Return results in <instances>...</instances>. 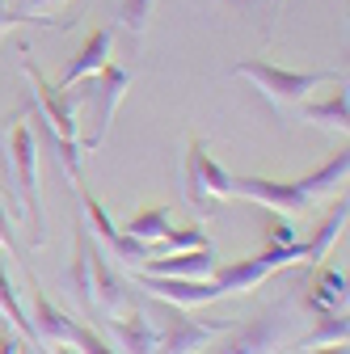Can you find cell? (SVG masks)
<instances>
[{
	"label": "cell",
	"instance_id": "obj_1",
	"mask_svg": "<svg viewBox=\"0 0 350 354\" xmlns=\"http://www.w3.org/2000/svg\"><path fill=\"white\" fill-rule=\"evenodd\" d=\"M80 84H84L80 88L84 127H89V131H84V140H80V148H84V156H89V152H98L106 144V131H110V122H114V114H118V106L127 97V88H131V72L118 68V64H106L102 72L84 76Z\"/></svg>",
	"mask_w": 350,
	"mask_h": 354
},
{
	"label": "cell",
	"instance_id": "obj_2",
	"mask_svg": "<svg viewBox=\"0 0 350 354\" xmlns=\"http://www.w3.org/2000/svg\"><path fill=\"white\" fill-rule=\"evenodd\" d=\"M9 152H13V173H17V198H21L17 224L30 232V249H38L51 241V232H47V211H42V194H38V140L30 122L13 127Z\"/></svg>",
	"mask_w": 350,
	"mask_h": 354
},
{
	"label": "cell",
	"instance_id": "obj_3",
	"mask_svg": "<svg viewBox=\"0 0 350 354\" xmlns=\"http://www.w3.org/2000/svg\"><path fill=\"white\" fill-rule=\"evenodd\" d=\"M287 333H291V308L275 304L245 325L232 321L224 333L211 337V346L203 354H279L287 346Z\"/></svg>",
	"mask_w": 350,
	"mask_h": 354
},
{
	"label": "cell",
	"instance_id": "obj_4",
	"mask_svg": "<svg viewBox=\"0 0 350 354\" xmlns=\"http://www.w3.org/2000/svg\"><path fill=\"white\" fill-rule=\"evenodd\" d=\"M182 186H186V203L194 207V215H215L232 194V173L211 156V148L203 140L186 144V169H182Z\"/></svg>",
	"mask_w": 350,
	"mask_h": 354
},
{
	"label": "cell",
	"instance_id": "obj_5",
	"mask_svg": "<svg viewBox=\"0 0 350 354\" xmlns=\"http://www.w3.org/2000/svg\"><path fill=\"white\" fill-rule=\"evenodd\" d=\"M232 76L249 80L261 97H270L275 106H300L308 102V93L317 84H342L338 72H291V68H279V64H261V59H245L232 68Z\"/></svg>",
	"mask_w": 350,
	"mask_h": 354
},
{
	"label": "cell",
	"instance_id": "obj_6",
	"mask_svg": "<svg viewBox=\"0 0 350 354\" xmlns=\"http://www.w3.org/2000/svg\"><path fill=\"white\" fill-rule=\"evenodd\" d=\"M304 261V245H270L253 257H241V261H228V266H215L211 283L220 287V295H245L253 287H261L275 270H287V266H300Z\"/></svg>",
	"mask_w": 350,
	"mask_h": 354
},
{
	"label": "cell",
	"instance_id": "obj_7",
	"mask_svg": "<svg viewBox=\"0 0 350 354\" xmlns=\"http://www.w3.org/2000/svg\"><path fill=\"white\" fill-rule=\"evenodd\" d=\"M232 321H194L186 308H173L156 321V354H203L215 333H224Z\"/></svg>",
	"mask_w": 350,
	"mask_h": 354
},
{
	"label": "cell",
	"instance_id": "obj_8",
	"mask_svg": "<svg viewBox=\"0 0 350 354\" xmlns=\"http://www.w3.org/2000/svg\"><path fill=\"white\" fill-rule=\"evenodd\" d=\"M76 190H80V207H84V224H89V228L102 236V245L110 249V257L140 270V266L152 257V245H148V241H136V236H127V232L114 224V219H110V211L93 198V190H84V186H76Z\"/></svg>",
	"mask_w": 350,
	"mask_h": 354
},
{
	"label": "cell",
	"instance_id": "obj_9",
	"mask_svg": "<svg viewBox=\"0 0 350 354\" xmlns=\"http://www.w3.org/2000/svg\"><path fill=\"white\" fill-rule=\"evenodd\" d=\"M232 194L237 198H249L257 207H266L275 215H291V219H300L304 211L313 207V198L304 194L295 182H275V177H257V173L232 177Z\"/></svg>",
	"mask_w": 350,
	"mask_h": 354
},
{
	"label": "cell",
	"instance_id": "obj_10",
	"mask_svg": "<svg viewBox=\"0 0 350 354\" xmlns=\"http://www.w3.org/2000/svg\"><path fill=\"white\" fill-rule=\"evenodd\" d=\"M21 68H26L30 88H34V102H38L42 122H47L59 140H80V122H76V110H72L68 88H59V84H51V80H42V76H38V68H34L30 59H26Z\"/></svg>",
	"mask_w": 350,
	"mask_h": 354
},
{
	"label": "cell",
	"instance_id": "obj_11",
	"mask_svg": "<svg viewBox=\"0 0 350 354\" xmlns=\"http://www.w3.org/2000/svg\"><path fill=\"white\" fill-rule=\"evenodd\" d=\"M140 287L156 299V304H173V308H207L215 299H224L220 287H215L211 279H169V274H148L140 270Z\"/></svg>",
	"mask_w": 350,
	"mask_h": 354
},
{
	"label": "cell",
	"instance_id": "obj_12",
	"mask_svg": "<svg viewBox=\"0 0 350 354\" xmlns=\"http://www.w3.org/2000/svg\"><path fill=\"white\" fill-rule=\"evenodd\" d=\"M110 337L118 354H156V321L136 304L110 317Z\"/></svg>",
	"mask_w": 350,
	"mask_h": 354
},
{
	"label": "cell",
	"instance_id": "obj_13",
	"mask_svg": "<svg viewBox=\"0 0 350 354\" xmlns=\"http://www.w3.org/2000/svg\"><path fill=\"white\" fill-rule=\"evenodd\" d=\"M72 241H76V257H72V270H68V295L84 313H93L98 308V299H93V241H89V224L84 219H76Z\"/></svg>",
	"mask_w": 350,
	"mask_h": 354
},
{
	"label": "cell",
	"instance_id": "obj_14",
	"mask_svg": "<svg viewBox=\"0 0 350 354\" xmlns=\"http://www.w3.org/2000/svg\"><path fill=\"white\" fill-rule=\"evenodd\" d=\"M215 249L203 245V249H186V253H165V257H148L140 270L148 274H169V279H211L215 274Z\"/></svg>",
	"mask_w": 350,
	"mask_h": 354
},
{
	"label": "cell",
	"instance_id": "obj_15",
	"mask_svg": "<svg viewBox=\"0 0 350 354\" xmlns=\"http://www.w3.org/2000/svg\"><path fill=\"white\" fill-rule=\"evenodd\" d=\"M30 325H34V342H42V346H72L76 321L68 313H59V308L47 299V291L38 287V279H34V313H30Z\"/></svg>",
	"mask_w": 350,
	"mask_h": 354
},
{
	"label": "cell",
	"instance_id": "obj_16",
	"mask_svg": "<svg viewBox=\"0 0 350 354\" xmlns=\"http://www.w3.org/2000/svg\"><path fill=\"white\" fill-rule=\"evenodd\" d=\"M110 51H114V30H93L89 38H84V47L76 51V59L59 72V88H72V84H80L84 76H93V72H102L106 64H110Z\"/></svg>",
	"mask_w": 350,
	"mask_h": 354
},
{
	"label": "cell",
	"instance_id": "obj_17",
	"mask_svg": "<svg viewBox=\"0 0 350 354\" xmlns=\"http://www.w3.org/2000/svg\"><path fill=\"white\" fill-rule=\"evenodd\" d=\"M300 118L313 122L321 131H333V136H346L350 127V102H346V84L333 88L325 102H300Z\"/></svg>",
	"mask_w": 350,
	"mask_h": 354
},
{
	"label": "cell",
	"instance_id": "obj_18",
	"mask_svg": "<svg viewBox=\"0 0 350 354\" xmlns=\"http://www.w3.org/2000/svg\"><path fill=\"white\" fill-rule=\"evenodd\" d=\"M93 299L106 308V317H118L122 308H131V295L122 287V279L114 274V266L106 261V253L93 245Z\"/></svg>",
	"mask_w": 350,
	"mask_h": 354
},
{
	"label": "cell",
	"instance_id": "obj_19",
	"mask_svg": "<svg viewBox=\"0 0 350 354\" xmlns=\"http://www.w3.org/2000/svg\"><path fill=\"white\" fill-rule=\"evenodd\" d=\"M346 287H350V283H346V270H333V266H325V270L313 279V287H308V295H304V304H308L313 313H346V299H350Z\"/></svg>",
	"mask_w": 350,
	"mask_h": 354
},
{
	"label": "cell",
	"instance_id": "obj_20",
	"mask_svg": "<svg viewBox=\"0 0 350 354\" xmlns=\"http://www.w3.org/2000/svg\"><path fill=\"white\" fill-rule=\"evenodd\" d=\"M346 177H350V152L342 148V152H333L321 169H313L308 177H300L295 186L317 203V198H325V194H338V190L346 186Z\"/></svg>",
	"mask_w": 350,
	"mask_h": 354
},
{
	"label": "cell",
	"instance_id": "obj_21",
	"mask_svg": "<svg viewBox=\"0 0 350 354\" xmlns=\"http://www.w3.org/2000/svg\"><path fill=\"white\" fill-rule=\"evenodd\" d=\"M346 219H350V207H346V194H342V198L333 203V211L321 219V228L313 232V241H304V261H308V266H321V261L329 257V249L338 245Z\"/></svg>",
	"mask_w": 350,
	"mask_h": 354
},
{
	"label": "cell",
	"instance_id": "obj_22",
	"mask_svg": "<svg viewBox=\"0 0 350 354\" xmlns=\"http://www.w3.org/2000/svg\"><path fill=\"white\" fill-rule=\"evenodd\" d=\"M173 228V215H169V207H152V211H140V215H131L127 224H122V232L127 236H136V241H148V245H156L165 232Z\"/></svg>",
	"mask_w": 350,
	"mask_h": 354
},
{
	"label": "cell",
	"instance_id": "obj_23",
	"mask_svg": "<svg viewBox=\"0 0 350 354\" xmlns=\"http://www.w3.org/2000/svg\"><path fill=\"white\" fill-rule=\"evenodd\" d=\"M350 337V317L346 313H321V321H317V329L300 342V350H317V346H338V342H346Z\"/></svg>",
	"mask_w": 350,
	"mask_h": 354
},
{
	"label": "cell",
	"instance_id": "obj_24",
	"mask_svg": "<svg viewBox=\"0 0 350 354\" xmlns=\"http://www.w3.org/2000/svg\"><path fill=\"white\" fill-rule=\"evenodd\" d=\"M0 313L9 317V325H13L17 333L34 337V325H30V317H26V308L17 304V291H13V283H9V270H5V261H0Z\"/></svg>",
	"mask_w": 350,
	"mask_h": 354
},
{
	"label": "cell",
	"instance_id": "obj_25",
	"mask_svg": "<svg viewBox=\"0 0 350 354\" xmlns=\"http://www.w3.org/2000/svg\"><path fill=\"white\" fill-rule=\"evenodd\" d=\"M211 245L199 228H169L156 245H152V257H165V253H186V249H203Z\"/></svg>",
	"mask_w": 350,
	"mask_h": 354
},
{
	"label": "cell",
	"instance_id": "obj_26",
	"mask_svg": "<svg viewBox=\"0 0 350 354\" xmlns=\"http://www.w3.org/2000/svg\"><path fill=\"white\" fill-rule=\"evenodd\" d=\"M152 5H156V0H118V26L127 34L144 38L148 34V21H152Z\"/></svg>",
	"mask_w": 350,
	"mask_h": 354
},
{
	"label": "cell",
	"instance_id": "obj_27",
	"mask_svg": "<svg viewBox=\"0 0 350 354\" xmlns=\"http://www.w3.org/2000/svg\"><path fill=\"white\" fill-rule=\"evenodd\" d=\"M72 350H80V354H118L93 325H84V321H76V329H72Z\"/></svg>",
	"mask_w": 350,
	"mask_h": 354
},
{
	"label": "cell",
	"instance_id": "obj_28",
	"mask_svg": "<svg viewBox=\"0 0 350 354\" xmlns=\"http://www.w3.org/2000/svg\"><path fill=\"white\" fill-rule=\"evenodd\" d=\"M266 236H270V245H295V228H291V215H275V211H270Z\"/></svg>",
	"mask_w": 350,
	"mask_h": 354
},
{
	"label": "cell",
	"instance_id": "obj_29",
	"mask_svg": "<svg viewBox=\"0 0 350 354\" xmlns=\"http://www.w3.org/2000/svg\"><path fill=\"white\" fill-rule=\"evenodd\" d=\"M0 245L9 253H17V215L5 207V198H0Z\"/></svg>",
	"mask_w": 350,
	"mask_h": 354
},
{
	"label": "cell",
	"instance_id": "obj_30",
	"mask_svg": "<svg viewBox=\"0 0 350 354\" xmlns=\"http://www.w3.org/2000/svg\"><path fill=\"white\" fill-rule=\"evenodd\" d=\"M21 5H26V17H47V13H55V9H64L68 5V0H21Z\"/></svg>",
	"mask_w": 350,
	"mask_h": 354
},
{
	"label": "cell",
	"instance_id": "obj_31",
	"mask_svg": "<svg viewBox=\"0 0 350 354\" xmlns=\"http://www.w3.org/2000/svg\"><path fill=\"white\" fill-rule=\"evenodd\" d=\"M21 21H34V17H26V13H9V9H5V0H0V34L13 30V26H21Z\"/></svg>",
	"mask_w": 350,
	"mask_h": 354
},
{
	"label": "cell",
	"instance_id": "obj_32",
	"mask_svg": "<svg viewBox=\"0 0 350 354\" xmlns=\"http://www.w3.org/2000/svg\"><path fill=\"white\" fill-rule=\"evenodd\" d=\"M21 350V337H13V333H0V354H17Z\"/></svg>",
	"mask_w": 350,
	"mask_h": 354
},
{
	"label": "cell",
	"instance_id": "obj_33",
	"mask_svg": "<svg viewBox=\"0 0 350 354\" xmlns=\"http://www.w3.org/2000/svg\"><path fill=\"white\" fill-rule=\"evenodd\" d=\"M304 354H350V346L338 342V346H317V350H304Z\"/></svg>",
	"mask_w": 350,
	"mask_h": 354
},
{
	"label": "cell",
	"instance_id": "obj_34",
	"mask_svg": "<svg viewBox=\"0 0 350 354\" xmlns=\"http://www.w3.org/2000/svg\"><path fill=\"white\" fill-rule=\"evenodd\" d=\"M283 5H287V0H270V9H275V13H279V9H283Z\"/></svg>",
	"mask_w": 350,
	"mask_h": 354
},
{
	"label": "cell",
	"instance_id": "obj_35",
	"mask_svg": "<svg viewBox=\"0 0 350 354\" xmlns=\"http://www.w3.org/2000/svg\"><path fill=\"white\" fill-rule=\"evenodd\" d=\"M17 354H34V350H26V346H21V350H17Z\"/></svg>",
	"mask_w": 350,
	"mask_h": 354
},
{
	"label": "cell",
	"instance_id": "obj_36",
	"mask_svg": "<svg viewBox=\"0 0 350 354\" xmlns=\"http://www.w3.org/2000/svg\"><path fill=\"white\" fill-rule=\"evenodd\" d=\"M0 249H5V245H0Z\"/></svg>",
	"mask_w": 350,
	"mask_h": 354
}]
</instances>
